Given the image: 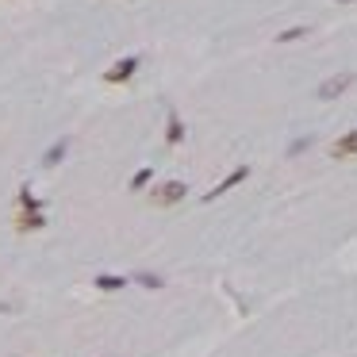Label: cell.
<instances>
[{
  "label": "cell",
  "instance_id": "cell-1",
  "mask_svg": "<svg viewBox=\"0 0 357 357\" xmlns=\"http://www.w3.org/2000/svg\"><path fill=\"white\" fill-rule=\"evenodd\" d=\"M354 81H357V73H349V69H346V73H334V77H327L323 85L315 88V97L319 100H338L342 93H349V88H354Z\"/></svg>",
  "mask_w": 357,
  "mask_h": 357
},
{
  "label": "cell",
  "instance_id": "cell-2",
  "mask_svg": "<svg viewBox=\"0 0 357 357\" xmlns=\"http://www.w3.org/2000/svg\"><path fill=\"white\" fill-rule=\"evenodd\" d=\"M184 193H188V188H184L181 181H165L150 193V200H154V208H173V204L184 200Z\"/></svg>",
  "mask_w": 357,
  "mask_h": 357
},
{
  "label": "cell",
  "instance_id": "cell-3",
  "mask_svg": "<svg viewBox=\"0 0 357 357\" xmlns=\"http://www.w3.org/2000/svg\"><path fill=\"white\" fill-rule=\"evenodd\" d=\"M246 177H250V165H238V169H231V173L223 177V181L215 184V188H212V193H208V196H204V200H215V196H223V193H231L234 184H242V181H246Z\"/></svg>",
  "mask_w": 357,
  "mask_h": 357
},
{
  "label": "cell",
  "instance_id": "cell-4",
  "mask_svg": "<svg viewBox=\"0 0 357 357\" xmlns=\"http://www.w3.org/2000/svg\"><path fill=\"white\" fill-rule=\"evenodd\" d=\"M330 158H334V162H346V158H357V127H354V131H346V135H342L334 146H330Z\"/></svg>",
  "mask_w": 357,
  "mask_h": 357
},
{
  "label": "cell",
  "instance_id": "cell-5",
  "mask_svg": "<svg viewBox=\"0 0 357 357\" xmlns=\"http://www.w3.org/2000/svg\"><path fill=\"white\" fill-rule=\"evenodd\" d=\"M135 69H138V58H123L119 66H112L104 73V81L108 85H119V81H127V77H135Z\"/></svg>",
  "mask_w": 357,
  "mask_h": 357
},
{
  "label": "cell",
  "instance_id": "cell-6",
  "mask_svg": "<svg viewBox=\"0 0 357 357\" xmlns=\"http://www.w3.org/2000/svg\"><path fill=\"white\" fill-rule=\"evenodd\" d=\"M181 138H184V127H181V119H177V112H169V131H165V143L177 146Z\"/></svg>",
  "mask_w": 357,
  "mask_h": 357
},
{
  "label": "cell",
  "instance_id": "cell-7",
  "mask_svg": "<svg viewBox=\"0 0 357 357\" xmlns=\"http://www.w3.org/2000/svg\"><path fill=\"white\" fill-rule=\"evenodd\" d=\"M93 284H97L100 292H119L127 280H123V277H93Z\"/></svg>",
  "mask_w": 357,
  "mask_h": 357
},
{
  "label": "cell",
  "instance_id": "cell-8",
  "mask_svg": "<svg viewBox=\"0 0 357 357\" xmlns=\"http://www.w3.org/2000/svg\"><path fill=\"white\" fill-rule=\"evenodd\" d=\"M308 35H311V27H288L277 35V42H299V39H308Z\"/></svg>",
  "mask_w": 357,
  "mask_h": 357
},
{
  "label": "cell",
  "instance_id": "cell-9",
  "mask_svg": "<svg viewBox=\"0 0 357 357\" xmlns=\"http://www.w3.org/2000/svg\"><path fill=\"white\" fill-rule=\"evenodd\" d=\"M66 138H58V143H54V146H50V150H47V158H42V162H47V165H58V158L62 154H66Z\"/></svg>",
  "mask_w": 357,
  "mask_h": 357
},
{
  "label": "cell",
  "instance_id": "cell-10",
  "mask_svg": "<svg viewBox=\"0 0 357 357\" xmlns=\"http://www.w3.org/2000/svg\"><path fill=\"white\" fill-rule=\"evenodd\" d=\"M42 223H47V219H42L39 212H31V215H20V231H31V227H42Z\"/></svg>",
  "mask_w": 357,
  "mask_h": 357
},
{
  "label": "cell",
  "instance_id": "cell-11",
  "mask_svg": "<svg viewBox=\"0 0 357 357\" xmlns=\"http://www.w3.org/2000/svg\"><path fill=\"white\" fill-rule=\"evenodd\" d=\"M154 177V169H138L135 173V181H131V188H146V181Z\"/></svg>",
  "mask_w": 357,
  "mask_h": 357
},
{
  "label": "cell",
  "instance_id": "cell-12",
  "mask_svg": "<svg viewBox=\"0 0 357 357\" xmlns=\"http://www.w3.org/2000/svg\"><path fill=\"white\" fill-rule=\"evenodd\" d=\"M138 284H146V288H162V280L150 277V273H138Z\"/></svg>",
  "mask_w": 357,
  "mask_h": 357
},
{
  "label": "cell",
  "instance_id": "cell-13",
  "mask_svg": "<svg viewBox=\"0 0 357 357\" xmlns=\"http://www.w3.org/2000/svg\"><path fill=\"white\" fill-rule=\"evenodd\" d=\"M311 146V138H296V143L288 146V154H304V150H308Z\"/></svg>",
  "mask_w": 357,
  "mask_h": 357
},
{
  "label": "cell",
  "instance_id": "cell-14",
  "mask_svg": "<svg viewBox=\"0 0 357 357\" xmlns=\"http://www.w3.org/2000/svg\"><path fill=\"white\" fill-rule=\"evenodd\" d=\"M334 4H354V0H334Z\"/></svg>",
  "mask_w": 357,
  "mask_h": 357
}]
</instances>
